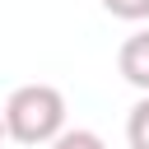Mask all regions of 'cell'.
Instances as JSON below:
<instances>
[{"instance_id":"4","label":"cell","mask_w":149,"mask_h":149,"mask_svg":"<svg viewBox=\"0 0 149 149\" xmlns=\"http://www.w3.org/2000/svg\"><path fill=\"white\" fill-rule=\"evenodd\" d=\"M51 149H107V144H102V135H98V130L74 126V130H61V135L51 140Z\"/></svg>"},{"instance_id":"3","label":"cell","mask_w":149,"mask_h":149,"mask_svg":"<svg viewBox=\"0 0 149 149\" xmlns=\"http://www.w3.org/2000/svg\"><path fill=\"white\" fill-rule=\"evenodd\" d=\"M126 140H130V149H149V93L130 107V116H126Z\"/></svg>"},{"instance_id":"6","label":"cell","mask_w":149,"mask_h":149,"mask_svg":"<svg viewBox=\"0 0 149 149\" xmlns=\"http://www.w3.org/2000/svg\"><path fill=\"white\" fill-rule=\"evenodd\" d=\"M5 135H9V130H5V112H0V140H5Z\"/></svg>"},{"instance_id":"2","label":"cell","mask_w":149,"mask_h":149,"mask_svg":"<svg viewBox=\"0 0 149 149\" xmlns=\"http://www.w3.org/2000/svg\"><path fill=\"white\" fill-rule=\"evenodd\" d=\"M116 70L126 84H135L140 93H149V28L144 33H130L116 51Z\"/></svg>"},{"instance_id":"1","label":"cell","mask_w":149,"mask_h":149,"mask_svg":"<svg viewBox=\"0 0 149 149\" xmlns=\"http://www.w3.org/2000/svg\"><path fill=\"white\" fill-rule=\"evenodd\" d=\"M5 130L19 144H51L65 130V98L51 84H23L5 102Z\"/></svg>"},{"instance_id":"5","label":"cell","mask_w":149,"mask_h":149,"mask_svg":"<svg viewBox=\"0 0 149 149\" xmlns=\"http://www.w3.org/2000/svg\"><path fill=\"white\" fill-rule=\"evenodd\" d=\"M102 9H107L112 19H126V23L149 19V0H102Z\"/></svg>"}]
</instances>
